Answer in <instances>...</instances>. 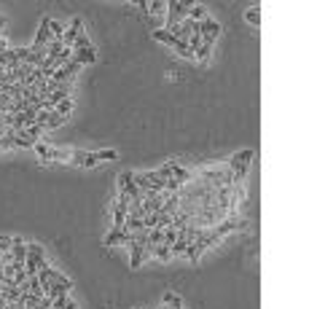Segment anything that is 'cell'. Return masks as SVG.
<instances>
[{
	"instance_id": "obj_1",
	"label": "cell",
	"mask_w": 309,
	"mask_h": 309,
	"mask_svg": "<svg viewBox=\"0 0 309 309\" xmlns=\"http://www.w3.org/2000/svg\"><path fill=\"white\" fill-rule=\"evenodd\" d=\"M253 156H255V151H253V148H245V151L234 153V156H231V162L226 164V167L234 172V177H237V183H242L245 177H248V169H250V162H253Z\"/></svg>"
},
{
	"instance_id": "obj_2",
	"label": "cell",
	"mask_w": 309,
	"mask_h": 309,
	"mask_svg": "<svg viewBox=\"0 0 309 309\" xmlns=\"http://www.w3.org/2000/svg\"><path fill=\"white\" fill-rule=\"evenodd\" d=\"M35 153L41 156V162L43 164H49V162H65V159H70L73 156V148H54V145H46V142H35Z\"/></svg>"
},
{
	"instance_id": "obj_3",
	"label": "cell",
	"mask_w": 309,
	"mask_h": 309,
	"mask_svg": "<svg viewBox=\"0 0 309 309\" xmlns=\"http://www.w3.org/2000/svg\"><path fill=\"white\" fill-rule=\"evenodd\" d=\"M188 11H191V3H180V0H169L167 3V30L175 25H180L183 19H188Z\"/></svg>"
},
{
	"instance_id": "obj_4",
	"label": "cell",
	"mask_w": 309,
	"mask_h": 309,
	"mask_svg": "<svg viewBox=\"0 0 309 309\" xmlns=\"http://www.w3.org/2000/svg\"><path fill=\"white\" fill-rule=\"evenodd\" d=\"M132 242V231L127 228H111V234L105 237V245L108 248H116V245H129Z\"/></svg>"
},
{
	"instance_id": "obj_5",
	"label": "cell",
	"mask_w": 309,
	"mask_h": 309,
	"mask_svg": "<svg viewBox=\"0 0 309 309\" xmlns=\"http://www.w3.org/2000/svg\"><path fill=\"white\" fill-rule=\"evenodd\" d=\"M70 164L73 167H94L97 164V153H89V151H76L73 148V156H70Z\"/></svg>"
},
{
	"instance_id": "obj_6",
	"label": "cell",
	"mask_w": 309,
	"mask_h": 309,
	"mask_svg": "<svg viewBox=\"0 0 309 309\" xmlns=\"http://www.w3.org/2000/svg\"><path fill=\"white\" fill-rule=\"evenodd\" d=\"M215 231V237H226V234H231V231H237V228H245V223L242 221H237V215H231L226 223H215V226H210Z\"/></svg>"
},
{
	"instance_id": "obj_7",
	"label": "cell",
	"mask_w": 309,
	"mask_h": 309,
	"mask_svg": "<svg viewBox=\"0 0 309 309\" xmlns=\"http://www.w3.org/2000/svg\"><path fill=\"white\" fill-rule=\"evenodd\" d=\"M73 288V280H65V282H49V288H46V299H59V296H67Z\"/></svg>"
},
{
	"instance_id": "obj_8",
	"label": "cell",
	"mask_w": 309,
	"mask_h": 309,
	"mask_svg": "<svg viewBox=\"0 0 309 309\" xmlns=\"http://www.w3.org/2000/svg\"><path fill=\"white\" fill-rule=\"evenodd\" d=\"M84 32V22H81V16H76V19L70 22V27L65 30V38H62V43H65V49H70L73 41H76L78 35Z\"/></svg>"
},
{
	"instance_id": "obj_9",
	"label": "cell",
	"mask_w": 309,
	"mask_h": 309,
	"mask_svg": "<svg viewBox=\"0 0 309 309\" xmlns=\"http://www.w3.org/2000/svg\"><path fill=\"white\" fill-rule=\"evenodd\" d=\"M49 25H51V16H43V22H41V27H38V35H35V43L32 46H49L54 38H51V30H49Z\"/></svg>"
},
{
	"instance_id": "obj_10",
	"label": "cell",
	"mask_w": 309,
	"mask_h": 309,
	"mask_svg": "<svg viewBox=\"0 0 309 309\" xmlns=\"http://www.w3.org/2000/svg\"><path fill=\"white\" fill-rule=\"evenodd\" d=\"M145 245L148 242H129V253H132V261H129V266L137 269L145 261Z\"/></svg>"
},
{
	"instance_id": "obj_11",
	"label": "cell",
	"mask_w": 309,
	"mask_h": 309,
	"mask_svg": "<svg viewBox=\"0 0 309 309\" xmlns=\"http://www.w3.org/2000/svg\"><path fill=\"white\" fill-rule=\"evenodd\" d=\"M199 35H210V38H218L221 35V25H218V22H215V19H210V16H207V19H202V22H199Z\"/></svg>"
},
{
	"instance_id": "obj_12",
	"label": "cell",
	"mask_w": 309,
	"mask_h": 309,
	"mask_svg": "<svg viewBox=\"0 0 309 309\" xmlns=\"http://www.w3.org/2000/svg\"><path fill=\"white\" fill-rule=\"evenodd\" d=\"M167 169H169V177H175V180L180 183V186L191 180V172H188V169H183L180 164H175V162H167Z\"/></svg>"
},
{
	"instance_id": "obj_13",
	"label": "cell",
	"mask_w": 309,
	"mask_h": 309,
	"mask_svg": "<svg viewBox=\"0 0 309 309\" xmlns=\"http://www.w3.org/2000/svg\"><path fill=\"white\" fill-rule=\"evenodd\" d=\"M73 59L84 67V65H94V62H97V54H94V49L89 46V49H84V51H73Z\"/></svg>"
},
{
	"instance_id": "obj_14",
	"label": "cell",
	"mask_w": 309,
	"mask_h": 309,
	"mask_svg": "<svg viewBox=\"0 0 309 309\" xmlns=\"http://www.w3.org/2000/svg\"><path fill=\"white\" fill-rule=\"evenodd\" d=\"M11 258L14 261H27V242H22L19 237H14V248H11Z\"/></svg>"
},
{
	"instance_id": "obj_15",
	"label": "cell",
	"mask_w": 309,
	"mask_h": 309,
	"mask_svg": "<svg viewBox=\"0 0 309 309\" xmlns=\"http://www.w3.org/2000/svg\"><path fill=\"white\" fill-rule=\"evenodd\" d=\"M38 140H32L30 135H27V129H22V132H16L14 137V148H32Z\"/></svg>"
},
{
	"instance_id": "obj_16",
	"label": "cell",
	"mask_w": 309,
	"mask_h": 309,
	"mask_svg": "<svg viewBox=\"0 0 309 309\" xmlns=\"http://www.w3.org/2000/svg\"><path fill=\"white\" fill-rule=\"evenodd\" d=\"M188 19H191V22L207 19V8H204V5H191V11H188Z\"/></svg>"
},
{
	"instance_id": "obj_17",
	"label": "cell",
	"mask_w": 309,
	"mask_h": 309,
	"mask_svg": "<svg viewBox=\"0 0 309 309\" xmlns=\"http://www.w3.org/2000/svg\"><path fill=\"white\" fill-rule=\"evenodd\" d=\"M89 38H86V30L81 32V35L76 38V41H73V46H70V51H84V49H89Z\"/></svg>"
},
{
	"instance_id": "obj_18",
	"label": "cell",
	"mask_w": 309,
	"mask_h": 309,
	"mask_svg": "<svg viewBox=\"0 0 309 309\" xmlns=\"http://www.w3.org/2000/svg\"><path fill=\"white\" fill-rule=\"evenodd\" d=\"M54 111H56V113H59V116H62V118H67V116H70V113H73V100H70V97H67V100H62V102H59V105H56V108H54Z\"/></svg>"
},
{
	"instance_id": "obj_19",
	"label": "cell",
	"mask_w": 309,
	"mask_h": 309,
	"mask_svg": "<svg viewBox=\"0 0 309 309\" xmlns=\"http://www.w3.org/2000/svg\"><path fill=\"white\" fill-rule=\"evenodd\" d=\"M164 307H172V309H183V299L177 293H164Z\"/></svg>"
},
{
	"instance_id": "obj_20",
	"label": "cell",
	"mask_w": 309,
	"mask_h": 309,
	"mask_svg": "<svg viewBox=\"0 0 309 309\" xmlns=\"http://www.w3.org/2000/svg\"><path fill=\"white\" fill-rule=\"evenodd\" d=\"M49 30H51V38H54V41H62V38H65V27H62L56 19H51Z\"/></svg>"
},
{
	"instance_id": "obj_21",
	"label": "cell",
	"mask_w": 309,
	"mask_h": 309,
	"mask_svg": "<svg viewBox=\"0 0 309 309\" xmlns=\"http://www.w3.org/2000/svg\"><path fill=\"white\" fill-rule=\"evenodd\" d=\"M142 228H145V231H151V228H159V213H148L145 218H142Z\"/></svg>"
},
{
	"instance_id": "obj_22",
	"label": "cell",
	"mask_w": 309,
	"mask_h": 309,
	"mask_svg": "<svg viewBox=\"0 0 309 309\" xmlns=\"http://www.w3.org/2000/svg\"><path fill=\"white\" fill-rule=\"evenodd\" d=\"M164 242V228H151L148 231V245H162Z\"/></svg>"
},
{
	"instance_id": "obj_23",
	"label": "cell",
	"mask_w": 309,
	"mask_h": 309,
	"mask_svg": "<svg viewBox=\"0 0 309 309\" xmlns=\"http://www.w3.org/2000/svg\"><path fill=\"white\" fill-rule=\"evenodd\" d=\"M153 38H156L159 43H167V46H172V43L177 41V38H172L167 30H153Z\"/></svg>"
},
{
	"instance_id": "obj_24",
	"label": "cell",
	"mask_w": 309,
	"mask_h": 309,
	"mask_svg": "<svg viewBox=\"0 0 309 309\" xmlns=\"http://www.w3.org/2000/svg\"><path fill=\"white\" fill-rule=\"evenodd\" d=\"M153 255H156V258H162V261H169V258H172L167 245H153Z\"/></svg>"
},
{
	"instance_id": "obj_25",
	"label": "cell",
	"mask_w": 309,
	"mask_h": 309,
	"mask_svg": "<svg viewBox=\"0 0 309 309\" xmlns=\"http://www.w3.org/2000/svg\"><path fill=\"white\" fill-rule=\"evenodd\" d=\"M65 121H67V118H62L56 111H51V118H49V124H46V129H56V127H62Z\"/></svg>"
},
{
	"instance_id": "obj_26",
	"label": "cell",
	"mask_w": 309,
	"mask_h": 309,
	"mask_svg": "<svg viewBox=\"0 0 309 309\" xmlns=\"http://www.w3.org/2000/svg\"><path fill=\"white\" fill-rule=\"evenodd\" d=\"M175 242H177V228H164V242H162V245L172 248Z\"/></svg>"
},
{
	"instance_id": "obj_27",
	"label": "cell",
	"mask_w": 309,
	"mask_h": 309,
	"mask_svg": "<svg viewBox=\"0 0 309 309\" xmlns=\"http://www.w3.org/2000/svg\"><path fill=\"white\" fill-rule=\"evenodd\" d=\"M199 46H202V35H199V32H194V35L188 38V51H191V54H197Z\"/></svg>"
},
{
	"instance_id": "obj_28",
	"label": "cell",
	"mask_w": 309,
	"mask_h": 309,
	"mask_svg": "<svg viewBox=\"0 0 309 309\" xmlns=\"http://www.w3.org/2000/svg\"><path fill=\"white\" fill-rule=\"evenodd\" d=\"M11 248H14V237H0V255L11 253Z\"/></svg>"
},
{
	"instance_id": "obj_29",
	"label": "cell",
	"mask_w": 309,
	"mask_h": 309,
	"mask_svg": "<svg viewBox=\"0 0 309 309\" xmlns=\"http://www.w3.org/2000/svg\"><path fill=\"white\" fill-rule=\"evenodd\" d=\"M113 159H118L116 151H97V162H113Z\"/></svg>"
},
{
	"instance_id": "obj_30",
	"label": "cell",
	"mask_w": 309,
	"mask_h": 309,
	"mask_svg": "<svg viewBox=\"0 0 309 309\" xmlns=\"http://www.w3.org/2000/svg\"><path fill=\"white\" fill-rule=\"evenodd\" d=\"M245 19L250 22V25H261V14L255 8H250V11H245Z\"/></svg>"
},
{
	"instance_id": "obj_31",
	"label": "cell",
	"mask_w": 309,
	"mask_h": 309,
	"mask_svg": "<svg viewBox=\"0 0 309 309\" xmlns=\"http://www.w3.org/2000/svg\"><path fill=\"white\" fill-rule=\"evenodd\" d=\"M162 11H167V3H164V0H153V3H151V14H162Z\"/></svg>"
},
{
	"instance_id": "obj_32",
	"label": "cell",
	"mask_w": 309,
	"mask_h": 309,
	"mask_svg": "<svg viewBox=\"0 0 309 309\" xmlns=\"http://www.w3.org/2000/svg\"><path fill=\"white\" fill-rule=\"evenodd\" d=\"M65 309H78V304H76V301H67V307Z\"/></svg>"
}]
</instances>
